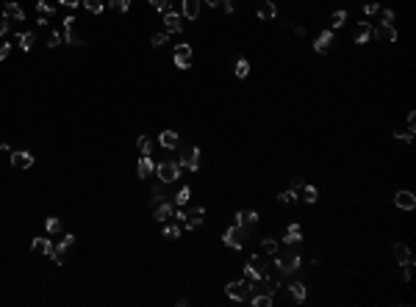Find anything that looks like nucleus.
Listing matches in <instances>:
<instances>
[{
	"mask_svg": "<svg viewBox=\"0 0 416 307\" xmlns=\"http://www.w3.org/2000/svg\"><path fill=\"white\" fill-rule=\"evenodd\" d=\"M261 282H264V293H269V296H275V293H278V288H281V282H278V279H272L269 274H266Z\"/></svg>",
	"mask_w": 416,
	"mask_h": 307,
	"instance_id": "nucleus-31",
	"label": "nucleus"
},
{
	"mask_svg": "<svg viewBox=\"0 0 416 307\" xmlns=\"http://www.w3.org/2000/svg\"><path fill=\"white\" fill-rule=\"evenodd\" d=\"M255 221H258V213L255 211H239L236 213V224H242V227H250Z\"/></svg>",
	"mask_w": 416,
	"mask_h": 307,
	"instance_id": "nucleus-24",
	"label": "nucleus"
},
{
	"mask_svg": "<svg viewBox=\"0 0 416 307\" xmlns=\"http://www.w3.org/2000/svg\"><path fill=\"white\" fill-rule=\"evenodd\" d=\"M164 31L166 33H181V31H183L178 11H164Z\"/></svg>",
	"mask_w": 416,
	"mask_h": 307,
	"instance_id": "nucleus-12",
	"label": "nucleus"
},
{
	"mask_svg": "<svg viewBox=\"0 0 416 307\" xmlns=\"http://www.w3.org/2000/svg\"><path fill=\"white\" fill-rule=\"evenodd\" d=\"M17 42H19V47H22L25 53H28V50L33 47V42H36V36H33L31 31H19V33H17Z\"/></svg>",
	"mask_w": 416,
	"mask_h": 307,
	"instance_id": "nucleus-25",
	"label": "nucleus"
},
{
	"mask_svg": "<svg viewBox=\"0 0 416 307\" xmlns=\"http://www.w3.org/2000/svg\"><path fill=\"white\" fill-rule=\"evenodd\" d=\"M278 246H281V244H278L275 238H264L261 241V249L266 252V255H275V252H278Z\"/></svg>",
	"mask_w": 416,
	"mask_h": 307,
	"instance_id": "nucleus-35",
	"label": "nucleus"
},
{
	"mask_svg": "<svg viewBox=\"0 0 416 307\" xmlns=\"http://www.w3.org/2000/svg\"><path fill=\"white\" fill-rule=\"evenodd\" d=\"M394 205L402 208V211H414V208H416V197L411 191H397V194H394Z\"/></svg>",
	"mask_w": 416,
	"mask_h": 307,
	"instance_id": "nucleus-16",
	"label": "nucleus"
},
{
	"mask_svg": "<svg viewBox=\"0 0 416 307\" xmlns=\"http://www.w3.org/2000/svg\"><path fill=\"white\" fill-rule=\"evenodd\" d=\"M181 11L186 19H197L200 17V0H181Z\"/></svg>",
	"mask_w": 416,
	"mask_h": 307,
	"instance_id": "nucleus-19",
	"label": "nucleus"
},
{
	"mask_svg": "<svg viewBox=\"0 0 416 307\" xmlns=\"http://www.w3.org/2000/svg\"><path fill=\"white\" fill-rule=\"evenodd\" d=\"M150 6H153L155 11H161V14H164V11H169V0H150Z\"/></svg>",
	"mask_w": 416,
	"mask_h": 307,
	"instance_id": "nucleus-40",
	"label": "nucleus"
},
{
	"mask_svg": "<svg viewBox=\"0 0 416 307\" xmlns=\"http://www.w3.org/2000/svg\"><path fill=\"white\" fill-rule=\"evenodd\" d=\"M244 274H247L252 282H261V279L269 274V263H266V258H264V255H252L250 263L244 266Z\"/></svg>",
	"mask_w": 416,
	"mask_h": 307,
	"instance_id": "nucleus-2",
	"label": "nucleus"
},
{
	"mask_svg": "<svg viewBox=\"0 0 416 307\" xmlns=\"http://www.w3.org/2000/svg\"><path fill=\"white\" fill-rule=\"evenodd\" d=\"M155 174H158V180L161 183H175L178 177H181V163L178 161H161L158 163V169H155Z\"/></svg>",
	"mask_w": 416,
	"mask_h": 307,
	"instance_id": "nucleus-5",
	"label": "nucleus"
},
{
	"mask_svg": "<svg viewBox=\"0 0 416 307\" xmlns=\"http://www.w3.org/2000/svg\"><path fill=\"white\" fill-rule=\"evenodd\" d=\"M166 36H169V33H155V36L150 39V45H153V47H161V45H166Z\"/></svg>",
	"mask_w": 416,
	"mask_h": 307,
	"instance_id": "nucleus-42",
	"label": "nucleus"
},
{
	"mask_svg": "<svg viewBox=\"0 0 416 307\" xmlns=\"http://www.w3.org/2000/svg\"><path fill=\"white\" fill-rule=\"evenodd\" d=\"M164 238H181V230H178L175 224H166V227H164Z\"/></svg>",
	"mask_w": 416,
	"mask_h": 307,
	"instance_id": "nucleus-41",
	"label": "nucleus"
},
{
	"mask_svg": "<svg viewBox=\"0 0 416 307\" xmlns=\"http://www.w3.org/2000/svg\"><path fill=\"white\" fill-rule=\"evenodd\" d=\"M45 227H48V232H61V221H58L56 216H50V219L45 221Z\"/></svg>",
	"mask_w": 416,
	"mask_h": 307,
	"instance_id": "nucleus-39",
	"label": "nucleus"
},
{
	"mask_svg": "<svg viewBox=\"0 0 416 307\" xmlns=\"http://www.w3.org/2000/svg\"><path fill=\"white\" fill-rule=\"evenodd\" d=\"M61 45H69V47H81V45H83V39L78 36L72 28H64V31H61Z\"/></svg>",
	"mask_w": 416,
	"mask_h": 307,
	"instance_id": "nucleus-20",
	"label": "nucleus"
},
{
	"mask_svg": "<svg viewBox=\"0 0 416 307\" xmlns=\"http://www.w3.org/2000/svg\"><path fill=\"white\" fill-rule=\"evenodd\" d=\"M53 249H56V246H53V241L42 238V235L31 241V252H33V255H45V258H50V255H53Z\"/></svg>",
	"mask_w": 416,
	"mask_h": 307,
	"instance_id": "nucleus-11",
	"label": "nucleus"
},
{
	"mask_svg": "<svg viewBox=\"0 0 416 307\" xmlns=\"http://www.w3.org/2000/svg\"><path fill=\"white\" fill-rule=\"evenodd\" d=\"M81 3H83V9H86L89 14H103V9H106L103 0H81Z\"/></svg>",
	"mask_w": 416,
	"mask_h": 307,
	"instance_id": "nucleus-29",
	"label": "nucleus"
},
{
	"mask_svg": "<svg viewBox=\"0 0 416 307\" xmlns=\"http://www.w3.org/2000/svg\"><path fill=\"white\" fill-rule=\"evenodd\" d=\"M369 39H372V25H369V22H358V28H355V42H358V45H366Z\"/></svg>",
	"mask_w": 416,
	"mask_h": 307,
	"instance_id": "nucleus-23",
	"label": "nucleus"
},
{
	"mask_svg": "<svg viewBox=\"0 0 416 307\" xmlns=\"http://www.w3.org/2000/svg\"><path fill=\"white\" fill-rule=\"evenodd\" d=\"M128 6H131V0H111V9L116 11H128Z\"/></svg>",
	"mask_w": 416,
	"mask_h": 307,
	"instance_id": "nucleus-45",
	"label": "nucleus"
},
{
	"mask_svg": "<svg viewBox=\"0 0 416 307\" xmlns=\"http://www.w3.org/2000/svg\"><path fill=\"white\" fill-rule=\"evenodd\" d=\"M378 11H380L378 3H366V6H364V14H378Z\"/></svg>",
	"mask_w": 416,
	"mask_h": 307,
	"instance_id": "nucleus-47",
	"label": "nucleus"
},
{
	"mask_svg": "<svg viewBox=\"0 0 416 307\" xmlns=\"http://www.w3.org/2000/svg\"><path fill=\"white\" fill-rule=\"evenodd\" d=\"M3 17L9 19V22H22V19H25V11H22V6H17V3H3Z\"/></svg>",
	"mask_w": 416,
	"mask_h": 307,
	"instance_id": "nucleus-15",
	"label": "nucleus"
},
{
	"mask_svg": "<svg viewBox=\"0 0 416 307\" xmlns=\"http://www.w3.org/2000/svg\"><path fill=\"white\" fill-rule=\"evenodd\" d=\"M300 255L297 252H289V255H278L275 252V266H278V271L281 274H294V271L300 269Z\"/></svg>",
	"mask_w": 416,
	"mask_h": 307,
	"instance_id": "nucleus-3",
	"label": "nucleus"
},
{
	"mask_svg": "<svg viewBox=\"0 0 416 307\" xmlns=\"http://www.w3.org/2000/svg\"><path fill=\"white\" fill-rule=\"evenodd\" d=\"M205 3H208V6H219V0H205Z\"/></svg>",
	"mask_w": 416,
	"mask_h": 307,
	"instance_id": "nucleus-53",
	"label": "nucleus"
},
{
	"mask_svg": "<svg viewBox=\"0 0 416 307\" xmlns=\"http://www.w3.org/2000/svg\"><path fill=\"white\" fill-rule=\"evenodd\" d=\"M158 144L164 147V150H178L181 147V136L175 133V130H164V133L158 136Z\"/></svg>",
	"mask_w": 416,
	"mask_h": 307,
	"instance_id": "nucleus-17",
	"label": "nucleus"
},
{
	"mask_svg": "<svg viewBox=\"0 0 416 307\" xmlns=\"http://www.w3.org/2000/svg\"><path fill=\"white\" fill-rule=\"evenodd\" d=\"M330 22H333V28H341V25L347 22V11H344V9L333 11V19H330Z\"/></svg>",
	"mask_w": 416,
	"mask_h": 307,
	"instance_id": "nucleus-36",
	"label": "nucleus"
},
{
	"mask_svg": "<svg viewBox=\"0 0 416 307\" xmlns=\"http://www.w3.org/2000/svg\"><path fill=\"white\" fill-rule=\"evenodd\" d=\"M225 293L233 302H250V296L255 293V285H252V279H233V282H228Z\"/></svg>",
	"mask_w": 416,
	"mask_h": 307,
	"instance_id": "nucleus-1",
	"label": "nucleus"
},
{
	"mask_svg": "<svg viewBox=\"0 0 416 307\" xmlns=\"http://www.w3.org/2000/svg\"><path fill=\"white\" fill-rule=\"evenodd\" d=\"M250 75V61L247 58H236V77H247Z\"/></svg>",
	"mask_w": 416,
	"mask_h": 307,
	"instance_id": "nucleus-32",
	"label": "nucleus"
},
{
	"mask_svg": "<svg viewBox=\"0 0 416 307\" xmlns=\"http://www.w3.org/2000/svg\"><path fill=\"white\" fill-rule=\"evenodd\" d=\"M189 197H192V188H189V185H183V188L178 191V197H175V200H178V205H186V202H189Z\"/></svg>",
	"mask_w": 416,
	"mask_h": 307,
	"instance_id": "nucleus-38",
	"label": "nucleus"
},
{
	"mask_svg": "<svg viewBox=\"0 0 416 307\" xmlns=\"http://www.w3.org/2000/svg\"><path fill=\"white\" fill-rule=\"evenodd\" d=\"M394 138H397V141H405V144H411V141H414V133H411V130H405V133H394Z\"/></svg>",
	"mask_w": 416,
	"mask_h": 307,
	"instance_id": "nucleus-44",
	"label": "nucleus"
},
{
	"mask_svg": "<svg viewBox=\"0 0 416 307\" xmlns=\"http://www.w3.org/2000/svg\"><path fill=\"white\" fill-rule=\"evenodd\" d=\"M272 302H275V296H269V293H252L250 296L252 307H272Z\"/></svg>",
	"mask_w": 416,
	"mask_h": 307,
	"instance_id": "nucleus-26",
	"label": "nucleus"
},
{
	"mask_svg": "<svg viewBox=\"0 0 416 307\" xmlns=\"http://www.w3.org/2000/svg\"><path fill=\"white\" fill-rule=\"evenodd\" d=\"M58 3H61V6H69V9H75L81 0H58Z\"/></svg>",
	"mask_w": 416,
	"mask_h": 307,
	"instance_id": "nucleus-51",
	"label": "nucleus"
},
{
	"mask_svg": "<svg viewBox=\"0 0 416 307\" xmlns=\"http://www.w3.org/2000/svg\"><path fill=\"white\" fill-rule=\"evenodd\" d=\"M372 36L380 42H397V28H394V22H380L378 28H372Z\"/></svg>",
	"mask_w": 416,
	"mask_h": 307,
	"instance_id": "nucleus-8",
	"label": "nucleus"
},
{
	"mask_svg": "<svg viewBox=\"0 0 416 307\" xmlns=\"http://www.w3.org/2000/svg\"><path fill=\"white\" fill-rule=\"evenodd\" d=\"M300 241H302V227L297 224V221H291L289 230H286V235H283V244L291 246V249H297V246H300Z\"/></svg>",
	"mask_w": 416,
	"mask_h": 307,
	"instance_id": "nucleus-9",
	"label": "nucleus"
},
{
	"mask_svg": "<svg viewBox=\"0 0 416 307\" xmlns=\"http://www.w3.org/2000/svg\"><path fill=\"white\" fill-rule=\"evenodd\" d=\"M58 45H61V33H56V31L48 33V47H58Z\"/></svg>",
	"mask_w": 416,
	"mask_h": 307,
	"instance_id": "nucleus-43",
	"label": "nucleus"
},
{
	"mask_svg": "<svg viewBox=\"0 0 416 307\" xmlns=\"http://www.w3.org/2000/svg\"><path fill=\"white\" fill-rule=\"evenodd\" d=\"M175 67L178 69L192 67V45H175Z\"/></svg>",
	"mask_w": 416,
	"mask_h": 307,
	"instance_id": "nucleus-7",
	"label": "nucleus"
},
{
	"mask_svg": "<svg viewBox=\"0 0 416 307\" xmlns=\"http://www.w3.org/2000/svg\"><path fill=\"white\" fill-rule=\"evenodd\" d=\"M219 6H222L225 14H233V0H219Z\"/></svg>",
	"mask_w": 416,
	"mask_h": 307,
	"instance_id": "nucleus-48",
	"label": "nucleus"
},
{
	"mask_svg": "<svg viewBox=\"0 0 416 307\" xmlns=\"http://www.w3.org/2000/svg\"><path fill=\"white\" fill-rule=\"evenodd\" d=\"M9 53H11V45H9V42H0V61L9 56Z\"/></svg>",
	"mask_w": 416,
	"mask_h": 307,
	"instance_id": "nucleus-46",
	"label": "nucleus"
},
{
	"mask_svg": "<svg viewBox=\"0 0 416 307\" xmlns=\"http://www.w3.org/2000/svg\"><path fill=\"white\" fill-rule=\"evenodd\" d=\"M11 166L14 169H31L33 166V155L25 153V150H17V153H11Z\"/></svg>",
	"mask_w": 416,
	"mask_h": 307,
	"instance_id": "nucleus-13",
	"label": "nucleus"
},
{
	"mask_svg": "<svg viewBox=\"0 0 416 307\" xmlns=\"http://www.w3.org/2000/svg\"><path fill=\"white\" fill-rule=\"evenodd\" d=\"M72 244H75V235H72V232H67V235H64V238L56 244V249H53V255H50L56 266H64V252H67Z\"/></svg>",
	"mask_w": 416,
	"mask_h": 307,
	"instance_id": "nucleus-6",
	"label": "nucleus"
},
{
	"mask_svg": "<svg viewBox=\"0 0 416 307\" xmlns=\"http://www.w3.org/2000/svg\"><path fill=\"white\" fill-rule=\"evenodd\" d=\"M302 188V202H308V205H314V202L319 200V191L314 188V185H300Z\"/></svg>",
	"mask_w": 416,
	"mask_h": 307,
	"instance_id": "nucleus-30",
	"label": "nucleus"
},
{
	"mask_svg": "<svg viewBox=\"0 0 416 307\" xmlns=\"http://www.w3.org/2000/svg\"><path fill=\"white\" fill-rule=\"evenodd\" d=\"M275 17H278L275 3H272V0H264L261 6H258V19H275Z\"/></svg>",
	"mask_w": 416,
	"mask_h": 307,
	"instance_id": "nucleus-21",
	"label": "nucleus"
},
{
	"mask_svg": "<svg viewBox=\"0 0 416 307\" xmlns=\"http://www.w3.org/2000/svg\"><path fill=\"white\" fill-rule=\"evenodd\" d=\"M181 166H186L189 172H197L200 169V147H192V150H186V155H181Z\"/></svg>",
	"mask_w": 416,
	"mask_h": 307,
	"instance_id": "nucleus-10",
	"label": "nucleus"
},
{
	"mask_svg": "<svg viewBox=\"0 0 416 307\" xmlns=\"http://www.w3.org/2000/svg\"><path fill=\"white\" fill-rule=\"evenodd\" d=\"M383 22H394V11H383Z\"/></svg>",
	"mask_w": 416,
	"mask_h": 307,
	"instance_id": "nucleus-50",
	"label": "nucleus"
},
{
	"mask_svg": "<svg viewBox=\"0 0 416 307\" xmlns=\"http://www.w3.org/2000/svg\"><path fill=\"white\" fill-rule=\"evenodd\" d=\"M75 22H78L75 17H67V19H64V28H72V25H75Z\"/></svg>",
	"mask_w": 416,
	"mask_h": 307,
	"instance_id": "nucleus-52",
	"label": "nucleus"
},
{
	"mask_svg": "<svg viewBox=\"0 0 416 307\" xmlns=\"http://www.w3.org/2000/svg\"><path fill=\"white\" fill-rule=\"evenodd\" d=\"M333 45H336V39H333V31H322L319 36H316V42H314V50H316V53H328Z\"/></svg>",
	"mask_w": 416,
	"mask_h": 307,
	"instance_id": "nucleus-14",
	"label": "nucleus"
},
{
	"mask_svg": "<svg viewBox=\"0 0 416 307\" xmlns=\"http://www.w3.org/2000/svg\"><path fill=\"white\" fill-rule=\"evenodd\" d=\"M278 202H283V205H294V202H297V188L281 191V194H278Z\"/></svg>",
	"mask_w": 416,
	"mask_h": 307,
	"instance_id": "nucleus-33",
	"label": "nucleus"
},
{
	"mask_svg": "<svg viewBox=\"0 0 416 307\" xmlns=\"http://www.w3.org/2000/svg\"><path fill=\"white\" fill-rule=\"evenodd\" d=\"M172 211H175V205L172 202H158V208H155V221H166L169 216H172Z\"/></svg>",
	"mask_w": 416,
	"mask_h": 307,
	"instance_id": "nucleus-22",
	"label": "nucleus"
},
{
	"mask_svg": "<svg viewBox=\"0 0 416 307\" xmlns=\"http://www.w3.org/2000/svg\"><path fill=\"white\" fill-rule=\"evenodd\" d=\"M394 258H397L399 266H414V255L405 244H394Z\"/></svg>",
	"mask_w": 416,
	"mask_h": 307,
	"instance_id": "nucleus-18",
	"label": "nucleus"
},
{
	"mask_svg": "<svg viewBox=\"0 0 416 307\" xmlns=\"http://www.w3.org/2000/svg\"><path fill=\"white\" fill-rule=\"evenodd\" d=\"M36 11H39V17H45V19L56 14V9H53L50 3H45V0H36Z\"/></svg>",
	"mask_w": 416,
	"mask_h": 307,
	"instance_id": "nucleus-34",
	"label": "nucleus"
},
{
	"mask_svg": "<svg viewBox=\"0 0 416 307\" xmlns=\"http://www.w3.org/2000/svg\"><path fill=\"white\" fill-rule=\"evenodd\" d=\"M289 293H291V299H294L297 305H302V302H305V285H302V282H291V285H289Z\"/></svg>",
	"mask_w": 416,
	"mask_h": 307,
	"instance_id": "nucleus-27",
	"label": "nucleus"
},
{
	"mask_svg": "<svg viewBox=\"0 0 416 307\" xmlns=\"http://www.w3.org/2000/svg\"><path fill=\"white\" fill-rule=\"evenodd\" d=\"M139 153H142V155H150V153H153V144H150V138H147V136H142V138H139Z\"/></svg>",
	"mask_w": 416,
	"mask_h": 307,
	"instance_id": "nucleus-37",
	"label": "nucleus"
},
{
	"mask_svg": "<svg viewBox=\"0 0 416 307\" xmlns=\"http://www.w3.org/2000/svg\"><path fill=\"white\" fill-rule=\"evenodd\" d=\"M153 174V161H150V155H142L139 158V177H150Z\"/></svg>",
	"mask_w": 416,
	"mask_h": 307,
	"instance_id": "nucleus-28",
	"label": "nucleus"
},
{
	"mask_svg": "<svg viewBox=\"0 0 416 307\" xmlns=\"http://www.w3.org/2000/svg\"><path fill=\"white\" fill-rule=\"evenodd\" d=\"M6 31H9V19L0 17V36H6Z\"/></svg>",
	"mask_w": 416,
	"mask_h": 307,
	"instance_id": "nucleus-49",
	"label": "nucleus"
},
{
	"mask_svg": "<svg viewBox=\"0 0 416 307\" xmlns=\"http://www.w3.org/2000/svg\"><path fill=\"white\" fill-rule=\"evenodd\" d=\"M244 238H247V232H244L242 224H233V227H228V230L222 232V244H228L231 249H242Z\"/></svg>",
	"mask_w": 416,
	"mask_h": 307,
	"instance_id": "nucleus-4",
	"label": "nucleus"
}]
</instances>
